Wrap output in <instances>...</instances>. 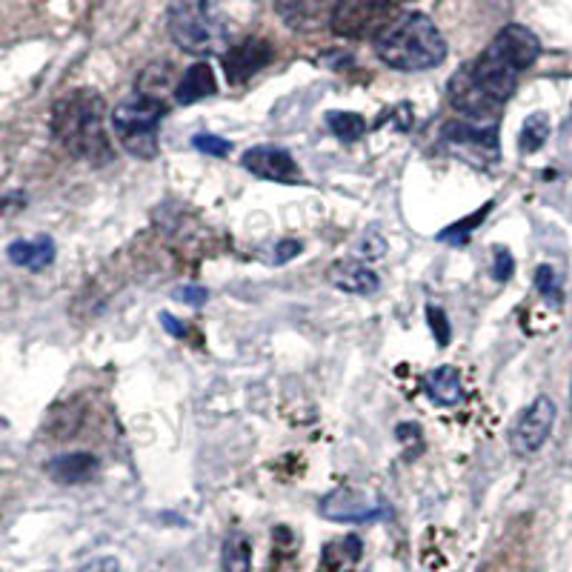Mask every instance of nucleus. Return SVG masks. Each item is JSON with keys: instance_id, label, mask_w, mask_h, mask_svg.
<instances>
[{"instance_id": "nucleus-16", "label": "nucleus", "mask_w": 572, "mask_h": 572, "mask_svg": "<svg viewBox=\"0 0 572 572\" xmlns=\"http://www.w3.org/2000/svg\"><path fill=\"white\" fill-rule=\"evenodd\" d=\"M424 393L442 407H456L464 398V384H461V372L456 366H438V370L424 375Z\"/></svg>"}, {"instance_id": "nucleus-2", "label": "nucleus", "mask_w": 572, "mask_h": 572, "mask_svg": "<svg viewBox=\"0 0 572 572\" xmlns=\"http://www.w3.org/2000/svg\"><path fill=\"white\" fill-rule=\"evenodd\" d=\"M52 135L70 156L103 166L115 158L107 135V107L95 89H75L52 107Z\"/></svg>"}, {"instance_id": "nucleus-27", "label": "nucleus", "mask_w": 572, "mask_h": 572, "mask_svg": "<svg viewBox=\"0 0 572 572\" xmlns=\"http://www.w3.org/2000/svg\"><path fill=\"white\" fill-rule=\"evenodd\" d=\"M78 572H121V561L115 556H98L86 561Z\"/></svg>"}, {"instance_id": "nucleus-9", "label": "nucleus", "mask_w": 572, "mask_h": 572, "mask_svg": "<svg viewBox=\"0 0 572 572\" xmlns=\"http://www.w3.org/2000/svg\"><path fill=\"white\" fill-rule=\"evenodd\" d=\"M240 166L263 181H278V184H298L301 181V172H298V163L293 161V156L281 147H272V144H261V147L247 149L240 156Z\"/></svg>"}, {"instance_id": "nucleus-13", "label": "nucleus", "mask_w": 572, "mask_h": 572, "mask_svg": "<svg viewBox=\"0 0 572 572\" xmlns=\"http://www.w3.org/2000/svg\"><path fill=\"white\" fill-rule=\"evenodd\" d=\"M326 278H329V284H333L335 289H340V293L361 295V298L378 293L381 286L378 275H375L364 261H356V258H344V261L333 263L329 272H326Z\"/></svg>"}, {"instance_id": "nucleus-17", "label": "nucleus", "mask_w": 572, "mask_h": 572, "mask_svg": "<svg viewBox=\"0 0 572 572\" xmlns=\"http://www.w3.org/2000/svg\"><path fill=\"white\" fill-rule=\"evenodd\" d=\"M215 89L217 84L212 66L209 63H195V66L184 72V78L175 86V101L184 103V107L186 103H198L209 98V95H215Z\"/></svg>"}, {"instance_id": "nucleus-14", "label": "nucleus", "mask_w": 572, "mask_h": 572, "mask_svg": "<svg viewBox=\"0 0 572 572\" xmlns=\"http://www.w3.org/2000/svg\"><path fill=\"white\" fill-rule=\"evenodd\" d=\"M47 475L61 487L89 484L98 475V458L89 456V452H66V456H58L49 461Z\"/></svg>"}, {"instance_id": "nucleus-5", "label": "nucleus", "mask_w": 572, "mask_h": 572, "mask_svg": "<svg viewBox=\"0 0 572 572\" xmlns=\"http://www.w3.org/2000/svg\"><path fill=\"white\" fill-rule=\"evenodd\" d=\"M170 38L189 54H212L224 47V26L209 9V0H170L166 9Z\"/></svg>"}, {"instance_id": "nucleus-11", "label": "nucleus", "mask_w": 572, "mask_h": 572, "mask_svg": "<svg viewBox=\"0 0 572 572\" xmlns=\"http://www.w3.org/2000/svg\"><path fill=\"white\" fill-rule=\"evenodd\" d=\"M338 0H275L278 15L295 32H318L321 26L333 24V12Z\"/></svg>"}, {"instance_id": "nucleus-6", "label": "nucleus", "mask_w": 572, "mask_h": 572, "mask_svg": "<svg viewBox=\"0 0 572 572\" xmlns=\"http://www.w3.org/2000/svg\"><path fill=\"white\" fill-rule=\"evenodd\" d=\"M407 0H338L333 12V29L340 38H378L398 21Z\"/></svg>"}, {"instance_id": "nucleus-24", "label": "nucleus", "mask_w": 572, "mask_h": 572, "mask_svg": "<svg viewBox=\"0 0 572 572\" xmlns=\"http://www.w3.org/2000/svg\"><path fill=\"white\" fill-rule=\"evenodd\" d=\"M192 147L198 149V152H203V156H212V158H224L233 152V144H229V140L217 138V135H209V132L195 135Z\"/></svg>"}, {"instance_id": "nucleus-20", "label": "nucleus", "mask_w": 572, "mask_h": 572, "mask_svg": "<svg viewBox=\"0 0 572 572\" xmlns=\"http://www.w3.org/2000/svg\"><path fill=\"white\" fill-rule=\"evenodd\" d=\"M549 132H552V126H549V117L544 115V112H535V115L526 117L524 126H521V135H519L521 152H524V156H533V152H538V149H542L549 140Z\"/></svg>"}, {"instance_id": "nucleus-1", "label": "nucleus", "mask_w": 572, "mask_h": 572, "mask_svg": "<svg viewBox=\"0 0 572 572\" xmlns=\"http://www.w3.org/2000/svg\"><path fill=\"white\" fill-rule=\"evenodd\" d=\"M542 54V40L521 24L503 26L484 52L449 78L447 98L458 115L470 124L498 126L503 103L519 86L526 72Z\"/></svg>"}, {"instance_id": "nucleus-29", "label": "nucleus", "mask_w": 572, "mask_h": 572, "mask_svg": "<svg viewBox=\"0 0 572 572\" xmlns=\"http://www.w3.org/2000/svg\"><path fill=\"white\" fill-rule=\"evenodd\" d=\"M161 324H163V329H166L170 335H175V338H186L184 324H181L175 315H170V312H161Z\"/></svg>"}, {"instance_id": "nucleus-12", "label": "nucleus", "mask_w": 572, "mask_h": 572, "mask_svg": "<svg viewBox=\"0 0 572 572\" xmlns=\"http://www.w3.org/2000/svg\"><path fill=\"white\" fill-rule=\"evenodd\" d=\"M272 61V49L266 40H244L224 54V72L229 84H247L252 75Z\"/></svg>"}, {"instance_id": "nucleus-3", "label": "nucleus", "mask_w": 572, "mask_h": 572, "mask_svg": "<svg viewBox=\"0 0 572 572\" xmlns=\"http://www.w3.org/2000/svg\"><path fill=\"white\" fill-rule=\"evenodd\" d=\"M375 52L389 70L426 72L447 58V40L438 26L421 12L401 15L375 38Z\"/></svg>"}, {"instance_id": "nucleus-30", "label": "nucleus", "mask_w": 572, "mask_h": 572, "mask_svg": "<svg viewBox=\"0 0 572 572\" xmlns=\"http://www.w3.org/2000/svg\"><path fill=\"white\" fill-rule=\"evenodd\" d=\"M398 438H401V444H421V430H418V424H398Z\"/></svg>"}, {"instance_id": "nucleus-4", "label": "nucleus", "mask_w": 572, "mask_h": 572, "mask_svg": "<svg viewBox=\"0 0 572 572\" xmlns=\"http://www.w3.org/2000/svg\"><path fill=\"white\" fill-rule=\"evenodd\" d=\"M166 115V103L149 92H135L126 101H121L112 112V129L117 135V144L140 158L152 161L158 156V126Z\"/></svg>"}, {"instance_id": "nucleus-22", "label": "nucleus", "mask_w": 572, "mask_h": 572, "mask_svg": "<svg viewBox=\"0 0 572 572\" xmlns=\"http://www.w3.org/2000/svg\"><path fill=\"white\" fill-rule=\"evenodd\" d=\"M535 289H538V295H542L549 307H564V286L558 281L556 270L547 266V263H542L535 270Z\"/></svg>"}, {"instance_id": "nucleus-25", "label": "nucleus", "mask_w": 572, "mask_h": 572, "mask_svg": "<svg viewBox=\"0 0 572 572\" xmlns=\"http://www.w3.org/2000/svg\"><path fill=\"white\" fill-rule=\"evenodd\" d=\"M512 270H515V261H512V252L507 247H495L493 249V278L498 284L510 281Z\"/></svg>"}, {"instance_id": "nucleus-28", "label": "nucleus", "mask_w": 572, "mask_h": 572, "mask_svg": "<svg viewBox=\"0 0 572 572\" xmlns=\"http://www.w3.org/2000/svg\"><path fill=\"white\" fill-rule=\"evenodd\" d=\"M298 252H301V244H298V240H293V238L281 240L278 247H275V256H278V261H289V258H295Z\"/></svg>"}, {"instance_id": "nucleus-7", "label": "nucleus", "mask_w": 572, "mask_h": 572, "mask_svg": "<svg viewBox=\"0 0 572 572\" xmlns=\"http://www.w3.org/2000/svg\"><path fill=\"white\" fill-rule=\"evenodd\" d=\"M556 401L549 395H538L530 407L519 412L515 424L510 426V447L515 456H535L547 444L556 426Z\"/></svg>"}, {"instance_id": "nucleus-23", "label": "nucleus", "mask_w": 572, "mask_h": 572, "mask_svg": "<svg viewBox=\"0 0 572 572\" xmlns=\"http://www.w3.org/2000/svg\"><path fill=\"white\" fill-rule=\"evenodd\" d=\"M426 324H430V333H433L435 344H438V347H447L449 338H452L447 312H444L442 307H435V303H426Z\"/></svg>"}, {"instance_id": "nucleus-15", "label": "nucleus", "mask_w": 572, "mask_h": 572, "mask_svg": "<svg viewBox=\"0 0 572 572\" xmlns=\"http://www.w3.org/2000/svg\"><path fill=\"white\" fill-rule=\"evenodd\" d=\"M7 258L15 266L29 272H43L54 261V240L49 235H35L26 240H12L7 247Z\"/></svg>"}, {"instance_id": "nucleus-21", "label": "nucleus", "mask_w": 572, "mask_h": 572, "mask_svg": "<svg viewBox=\"0 0 572 572\" xmlns=\"http://www.w3.org/2000/svg\"><path fill=\"white\" fill-rule=\"evenodd\" d=\"M493 207L495 203L489 201V203H484L481 209H475L470 217H461V221H456V224H449L447 229H442V233H438V240H444V244H456V247L458 244H467V240H470V235L475 233V229H478L484 221H487V215L493 212Z\"/></svg>"}, {"instance_id": "nucleus-19", "label": "nucleus", "mask_w": 572, "mask_h": 572, "mask_svg": "<svg viewBox=\"0 0 572 572\" xmlns=\"http://www.w3.org/2000/svg\"><path fill=\"white\" fill-rule=\"evenodd\" d=\"M324 121L335 138L344 140V144H352V140L366 135V121L358 112H340V109H335V112H326Z\"/></svg>"}, {"instance_id": "nucleus-10", "label": "nucleus", "mask_w": 572, "mask_h": 572, "mask_svg": "<svg viewBox=\"0 0 572 572\" xmlns=\"http://www.w3.org/2000/svg\"><path fill=\"white\" fill-rule=\"evenodd\" d=\"M442 140L449 149H461L464 156L481 152V156H498V126H481L470 121H449L442 129Z\"/></svg>"}, {"instance_id": "nucleus-26", "label": "nucleus", "mask_w": 572, "mask_h": 572, "mask_svg": "<svg viewBox=\"0 0 572 572\" xmlns=\"http://www.w3.org/2000/svg\"><path fill=\"white\" fill-rule=\"evenodd\" d=\"M175 298L184 303H192V307H203V303L209 301V289L207 286L186 284V286H181V289H175Z\"/></svg>"}, {"instance_id": "nucleus-8", "label": "nucleus", "mask_w": 572, "mask_h": 572, "mask_svg": "<svg viewBox=\"0 0 572 572\" xmlns=\"http://www.w3.org/2000/svg\"><path fill=\"white\" fill-rule=\"evenodd\" d=\"M321 515L338 521V524H370V521H378L384 515V507L370 495L358 493V489L338 487L321 501Z\"/></svg>"}, {"instance_id": "nucleus-18", "label": "nucleus", "mask_w": 572, "mask_h": 572, "mask_svg": "<svg viewBox=\"0 0 572 572\" xmlns=\"http://www.w3.org/2000/svg\"><path fill=\"white\" fill-rule=\"evenodd\" d=\"M221 567L224 572H252V547L249 538L238 530L224 538V549H221Z\"/></svg>"}]
</instances>
